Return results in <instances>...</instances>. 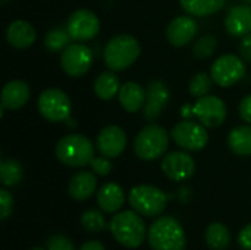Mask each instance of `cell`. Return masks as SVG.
<instances>
[{
    "label": "cell",
    "instance_id": "15",
    "mask_svg": "<svg viewBox=\"0 0 251 250\" xmlns=\"http://www.w3.org/2000/svg\"><path fill=\"white\" fill-rule=\"evenodd\" d=\"M199 32V24L191 15H181L174 18L166 28V38L175 47L187 46Z\"/></svg>",
    "mask_w": 251,
    "mask_h": 250
},
{
    "label": "cell",
    "instance_id": "38",
    "mask_svg": "<svg viewBox=\"0 0 251 250\" xmlns=\"http://www.w3.org/2000/svg\"><path fill=\"white\" fill-rule=\"evenodd\" d=\"M79 250H106V248L103 246V243L97 242V240H90L87 243H84Z\"/></svg>",
    "mask_w": 251,
    "mask_h": 250
},
{
    "label": "cell",
    "instance_id": "23",
    "mask_svg": "<svg viewBox=\"0 0 251 250\" xmlns=\"http://www.w3.org/2000/svg\"><path fill=\"white\" fill-rule=\"evenodd\" d=\"M94 93L101 100H112L118 96L121 90L119 77L115 74V71H104L100 75H97L94 81Z\"/></svg>",
    "mask_w": 251,
    "mask_h": 250
},
{
    "label": "cell",
    "instance_id": "36",
    "mask_svg": "<svg viewBox=\"0 0 251 250\" xmlns=\"http://www.w3.org/2000/svg\"><path fill=\"white\" fill-rule=\"evenodd\" d=\"M238 112H240V116L244 122L250 124L251 125V94L246 96L241 103H240V108H238Z\"/></svg>",
    "mask_w": 251,
    "mask_h": 250
},
{
    "label": "cell",
    "instance_id": "8",
    "mask_svg": "<svg viewBox=\"0 0 251 250\" xmlns=\"http://www.w3.org/2000/svg\"><path fill=\"white\" fill-rule=\"evenodd\" d=\"M38 112L50 122H62L69 119L72 103L68 94L59 88H47L41 91L37 100Z\"/></svg>",
    "mask_w": 251,
    "mask_h": 250
},
{
    "label": "cell",
    "instance_id": "12",
    "mask_svg": "<svg viewBox=\"0 0 251 250\" xmlns=\"http://www.w3.org/2000/svg\"><path fill=\"white\" fill-rule=\"evenodd\" d=\"M66 28L72 40L84 43L93 40L100 31V19L88 9H78L71 13L66 22Z\"/></svg>",
    "mask_w": 251,
    "mask_h": 250
},
{
    "label": "cell",
    "instance_id": "13",
    "mask_svg": "<svg viewBox=\"0 0 251 250\" xmlns=\"http://www.w3.org/2000/svg\"><path fill=\"white\" fill-rule=\"evenodd\" d=\"M163 174L172 181H185L196 172V162L185 152H171L162 161Z\"/></svg>",
    "mask_w": 251,
    "mask_h": 250
},
{
    "label": "cell",
    "instance_id": "33",
    "mask_svg": "<svg viewBox=\"0 0 251 250\" xmlns=\"http://www.w3.org/2000/svg\"><path fill=\"white\" fill-rule=\"evenodd\" d=\"M90 165L93 172L97 175H107L112 171V162L106 156H97V158L94 156Z\"/></svg>",
    "mask_w": 251,
    "mask_h": 250
},
{
    "label": "cell",
    "instance_id": "34",
    "mask_svg": "<svg viewBox=\"0 0 251 250\" xmlns=\"http://www.w3.org/2000/svg\"><path fill=\"white\" fill-rule=\"evenodd\" d=\"M12 209H13V197L6 189H1L0 190V218L6 220L12 214Z\"/></svg>",
    "mask_w": 251,
    "mask_h": 250
},
{
    "label": "cell",
    "instance_id": "2",
    "mask_svg": "<svg viewBox=\"0 0 251 250\" xmlns=\"http://www.w3.org/2000/svg\"><path fill=\"white\" fill-rule=\"evenodd\" d=\"M147 239L153 250H185L187 248L184 228L172 217L156 220L147 231Z\"/></svg>",
    "mask_w": 251,
    "mask_h": 250
},
{
    "label": "cell",
    "instance_id": "26",
    "mask_svg": "<svg viewBox=\"0 0 251 250\" xmlns=\"http://www.w3.org/2000/svg\"><path fill=\"white\" fill-rule=\"evenodd\" d=\"M206 243L212 250H226L231 245V233L229 230L221 224L213 222L206 228Z\"/></svg>",
    "mask_w": 251,
    "mask_h": 250
},
{
    "label": "cell",
    "instance_id": "1",
    "mask_svg": "<svg viewBox=\"0 0 251 250\" xmlns=\"http://www.w3.org/2000/svg\"><path fill=\"white\" fill-rule=\"evenodd\" d=\"M110 233L115 240L128 249L140 248L147 236L144 221L140 218L135 211H122L118 212L109 224Z\"/></svg>",
    "mask_w": 251,
    "mask_h": 250
},
{
    "label": "cell",
    "instance_id": "31",
    "mask_svg": "<svg viewBox=\"0 0 251 250\" xmlns=\"http://www.w3.org/2000/svg\"><path fill=\"white\" fill-rule=\"evenodd\" d=\"M216 47H218V40L213 35L206 34V35L196 40L194 47H193V53L199 59H207L216 52Z\"/></svg>",
    "mask_w": 251,
    "mask_h": 250
},
{
    "label": "cell",
    "instance_id": "6",
    "mask_svg": "<svg viewBox=\"0 0 251 250\" xmlns=\"http://www.w3.org/2000/svg\"><path fill=\"white\" fill-rule=\"evenodd\" d=\"M182 116L188 115L197 116L199 122L206 128L221 127L226 119V105L218 96H203L196 100L194 105H185L182 108Z\"/></svg>",
    "mask_w": 251,
    "mask_h": 250
},
{
    "label": "cell",
    "instance_id": "16",
    "mask_svg": "<svg viewBox=\"0 0 251 250\" xmlns=\"http://www.w3.org/2000/svg\"><path fill=\"white\" fill-rule=\"evenodd\" d=\"M126 134L118 125L104 127L97 136V149L106 158H118L126 147Z\"/></svg>",
    "mask_w": 251,
    "mask_h": 250
},
{
    "label": "cell",
    "instance_id": "3",
    "mask_svg": "<svg viewBox=\"0 0 251 250\" xmlns=\"http://www.w3.org/2000/svg\"><path fill=\"white\" fill-rule=\"evenodd\" d=\"M141 46L138 40L129 34H119L112 37L104 50V63L110 71H122L129 68L140 56Z\"/></svg>",
    "mask_w": 251,
    "mask_h": 250
},
{
    "label": "cell",
    "instance_id": "24",
    "mask_svg": "<svg viewBox=\"0 0 251 250\" xmlns=\"http://www.w3.org/2000/svg\"><path fill=\"white\" fill-rule=\"evenodd\" d=\"M228 0H179L181 7L191 16H210L219 12Z\"/></svg>",
    "mask_w": 251,
    "mask_h": 250
},
{
    "label": "cell",
    "instance_id": "30",
    "mask_svg": "<svg viewBox=\"0 0 251 250\" xmlns=\"http://www.w3.org/2000/svg\"><path fill=\"white\" fill-rule=\"evenodd\" d=\"M213 78L210 74H206V72H199L196 74L191 81H190V85H188V91L193 97L199 99V97H203V96H207L212 90V84H213Z\"/></svg>",
    "mask_w": 251,
    "mask_h": 250
},
{
    "label": "cell",
    "instance_id": "19",
    "mask_svg": "<svg viewBox=\"0 0 251 250\" xmlns=\"http://www.w3.org/2000/svg\"><path fill=\"white\" fill-rule=\"evenodd\" d=\"M29 87L25 81L21 80H12L7 84H4L3 90H1V105L6 109L10 111H16L21 109L29 99Z\"/></svg>",
    "mask_w": 251,
    "mask_h": 250
},
{
    "label": "cell",
    "instance_id": "11",
    "mask_svg": "<svg viewBox=\"0 0 251 250\" xmlns=\"http://www.w3.org/2000/svg\"><path fill=\"white\" fill-rule=\"evenodd\" d=\"M93 63V52L84 43L69 44L60 55V66L69 77H82Z\"/></svg>",
    "mask_w": 251,
    "mask_h": 250
},
{
    "label": "cell",
    "instance_id": "25",
    "mask_svg": "<svg viewBox=\"0 0 251 250\" xmlns=\"http://www.w3.org/2000/svg\"><path fill=\"white\" fill-rule=\"evenodd\" d=\"M228 146L238 156L251 155V127L240 125L228 134Z\"/></svg>",
    "mask_w": 251,
    "mask_h": 250
},
{
    "label": "cell",
    "instance_id": "22",
    "mask_svg": "<svg viewBox=\"0 0 251 250\" xmlns=\"http://www.w3.org/2000/svg\"><path fill=\"white\" fill-rule=\"evenodd\" d=\"M118 99L124 111L134 113L138 112L146 102V90L135 81H128L121 85Z\"/></svg>",
    "mask_w": 251,
    "mask_h": 250
},
{
    "label": "cell",
    "instance_id": "7",
    "mask_svg": "<svg viewBox=\"0 0 251 250\" xmlns=\"http://www.w3.org/2000/svg\"><path fill=\"white\" fill-rule=\"evenodd\" d=\"M128 199L131 208L144 217L160 215L168 203L166 194L159 187L150 184H140L132 187Z\"/></svg>",
    "mask_w": 251,
    "mask_h": 250
},
{
    "label": "cell",
    "instance_id": "27",
    "mask_svg": "<svg viewBox=\"0 0 251 250\" xmlns=\"http://www.w3.org/2000/svg\"><path fill=\"white\" fill-rule=\"evenodd\" d=\"M71 34L66 27H54L44 35V46L50 52H63L71 44Z\"/></svg>",
    "mask_w": 251,
    "mask_h": 250
},
{
    "label": "cell",
    "instance_id": "28",
    "mask_svg": "<svg viewBox=\"0 0 251 250\" xmlns=\"http://www.w3.org/2000/svg\"><path fill=\"white\" fill-rule=\"evenodd\" d=\"M24 177L22 165L15 159H3L0 162V181L6 187L16 186Z\"/></svg>",
    "mask_w": 251,
    "mask_h": 250
},
{
    "label": "cell",
    "instance_id": "14",
    "mask_svg": "<svg viewBox=\"0 0 251 250\" xmlns=\"http://www.w3.org/2000/svg\"><path fill=\"white\" fill-rule=\"evenodd\" d=\"M169 90L163 81L153 80L146 88V102L143 106V116L146 121H156L169 102Z\"/></svg>",
    "mask_w": 251,
    "mask_h": 250
},
{
    "label": "cell",
    "instance_id": "35",
    "mask_svg": "<svg viewBox=\"0 0 251 250\" xmlns=\"http://www.w3.org/2000/svg\"><path fill=\"white\" fill-rule=\"evenodd\" d=\"M240 55L243 57L244 62L251 63V32L241 37V41H240Z\"/></svg>",
    "mask_w": 251,
    "mask_h": 250
},
{
    "label": "cell",
    "instance_id": "39",
    "mask_svg": "<svg viewBox=\"0 0 251 250\" xmlns=\"http://www.w3.org/2000/svg\"><path fill=\"white\" fill-rule=\"evenodd\" d=\"M240 1H243L244 4H251V0H240Z\"/></svg>",
    "mask_w": 251,
    "mask_h": 250
},
{
    "label": "cell",
    "instance_id": "17",
    "mask_svg": "<svg viewBox=\"0 0 251 250\" xmlns=\"http://www.w3.org/2000/svg\"><path fill=\"white\" fill-rule=\"evenodd\" d=\"M225 29L232 37H244L251 32V4L234 6L225 18Z\"/></svg>",
    "mask_w": 251,
    "mask_h": 250
},
{
    "label": "cell",
    "instance_id": "21",
    "mask_svg": "<svg viewBox=\"0 0 251 250\" xmlns=\"http://www.w3.org/2000/svg\"><path fill=\"white\" fill-rule=\"evenodd\" d=\"M125 203V193L116 183H106L97 193V205L106 214L118 212Z\"/></svg>",
    "mask_w": 251,
    "mask_h": 250
},
{
    "label": "cell",
    "instance_id": "10",
    "mask_svg": "<svg viewBox=\"0 0 251 250\" xmlns=\"http://www.w3.org/2000/svg\"><path fill=\"white\" fill-rule=\"evenodd\" d=\"M171 137L174 141L185 150L199 152L206 147L209 143V133L206 127L200 122L184 119L179 121L171 131Z\"/></svg>",
    "mask_w": 251,
    "mask_h": 250
},
{
    "label": "cell",
    "instance_id": "9",
    "mask_svg": "<svg viewBox=\"0 0 251 250\" xmlns=\"http://www.w3.org/2000/svg\"><path fill=\"white\" fill-rule=\"evenodd\" d=\"M210 75L219 87H231L246 75V62L232 53L219 56L210 66Z\"/></svg>",
    "mask_w": 251,
    "mask_h": 250
},
{
    "label": "cell",
    "instance_id": "32",
    "mask_svg": "<svg viewBox=\"0 0 251 250\" xmlns=\"http://www.w3.org/2000/svg\"><path fill=\"white\" fill-rule=\"evenodd\" d=\"M47 250H75V246L66 236L54 234L47 240Z\"/></svg>",
    "mask_w": 251,
    "mask_h": 250
},
{
    "label": "cell",
    "instance_id": "37",
    "mask_svg": "<svg viewBox=\"0 0 251 250\" xmlns=\"http://www.w3.org/2000/svg\"><path fill=\"white\" fill-rule=\"evenodd\" d=\"M238 245L244 250H251V224L246 225L238 234Z\"/></svg>",
    "mask_w": 251,
    "mask_h": 250
},
{
    "label": "cell",
    "instance_id": "5",
    "mask_svg": "<svg viewBox=\"0 0 251 250\" xmlns=\"http://www.w3.org/2000/svg\"><path fill=\"white\" fill-rule=\"evenodd\" d=\"M169 147L168 131L157 125H146L134 140V152L143 161H156L165 155Z\"/></svg>",
    "mask_w": 251,
    "mask_h": 250
},
{
    "label": "cell",
    "instance_id": "20",
    "mask_svg": "<svg viewBox=\"0 0 251 250\" xmlns=\"http://www.w3.org/2000/svg\"><path fill=\"white\" fill-rule=\"evenodd\" d=\"M96 187H97L96 175L90 171H81L71 178L68 184V193L72 199L82 202L94 194Z\"/></svg>",
    "mask_w": 251,
    "mask_h": 250
},
{
    "label": "cell",
    "instance_id": "40",
    "mask_svg": "<svg viewBox=\"0 0 251 250\" xmlns=\"http://www.w3.org/2000/svg\"><path fill=\"white\" fill-rule=\"evenodd\" d=\"M31 250H44V249H43V248H32Z\"/></svg>",
    "mask_w": 251,
    "mask_h": 250
},
{
    "label": "cell",
    "instance_id": "4",
    "mask_svg": "<svg viewBox=\"0 0 251 250\" xmlns=\"http://www.w3.org/2000/svg\"><path fill=\"white\" fill-rule=\"evenodd\" d=\"M54 153L62 164L79 168L91 164L94 158V144L82 134H68L57 141Z\"/></svg>",
    "mask_w": 251,
    "mask_h": 250
},
{
    "label": "cell",
    "instance_id": "18",
    "mask_svg": "<svg viewBox=\"0 0 251 250\" xmlns=\"http://www.w3.org/2000/svg\"><path fill=\"white\" fill-rule=\"evenodd\" d=\"M35 38H37L35 28L24 19H16L10 22L6 29L7 43L18 50L31 47L35 43Z\"/></svg>",
    "mask_w": 251,
    "mask_h": 250
},
{
    "label": "cell",
    "instance_id": "29",
    "mask_svg": "<svg viewBox=\"0 0 251 250\" xmlns=\"http://www.w3.org/2000/svg\"><path fill=\"white\" fill-rule=\"evenodd\" d=\"M81 225L88 233H101L103 230H106L107 222L104 220V215L100 211H97V209H87L81 215Z\"/></svg>",
    "mask_w": 251,
    "mask_h": 250
}]
</instances>
